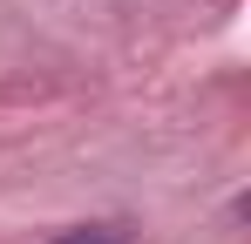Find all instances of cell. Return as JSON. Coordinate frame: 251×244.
Returning <instances> with one entry per match:
<instances>
[{
    "mask_svg": "<svg viewBox=\"0 0 251 244\" xmlns=\"http://www.w3.org/2000/svg\"><path fill=\"white\" fill-rule=\"evenodd\" d=\"M48 244H123V224H82V231H61Z\"/></svg>",
    "mask_w": 251,
    "mask_h": 244,
    "instance_id": "6da1fadb",
    "label": "cell"
}]
</instances>
